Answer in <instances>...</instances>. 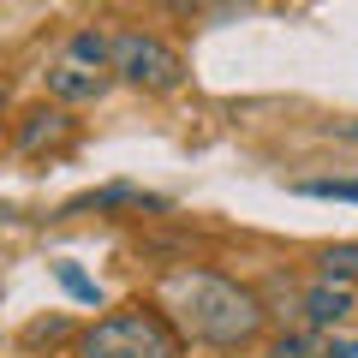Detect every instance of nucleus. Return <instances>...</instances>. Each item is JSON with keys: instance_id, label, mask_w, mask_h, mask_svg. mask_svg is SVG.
Here are the masks:
<instances>
[{"instance_id": "10", "label": "nucleus", "mask_w": 358, "mask_h": 358, "mask_svg": "<svg viewBox=\"0 0 358 358\" xmlns=\"http://www.w3.org/2000/svg\"><path fill=\"white\" fill-rule=\"evenodd\" d=\"M299 197H329V203H358V179H299Z\"/></svg>"}, {"instance_id": "3", "label": "nucleus", "mask_w": 358, "mask_h": 358, "mask_svg": "<svg viewBox=\"0 0 358 358\" xmlns=\"http://www.w3.org/2000/svg\"><path fill=\"white\" fill-rule=\"evenodd\" d=\"M114 78L131 90H150V96H167L192 78V66L173 42L150 36V30H114Z\"/></svg>"}, {"instance_id": "6", "label": "nucleus", "mask_w": 358, "mask_h": 358, "mask_svg": "<svg viewBox=\"0 0 358 358\" xmlns=\"http://www.w3.org/2000/svg\"><path fill=\"white\" fill-rule=\"evenodd\" d=\"M299 310H305V322H310V329H341V322L352 317V287L317 281V287H305V299H299Z\"/></svg>"}, {"instance_id": "13", "label": "nucleus", "mask_w": 358, "mask_h": 358, "mask_svg": "<svg viewBox=\"0 0 358 358\" xmlns=\"http://www.w3.org/2000/svg\"><path fill=\"white\" fill-rule=\"evenodd\" d=\"M322 358H358V334H329L322 341Z\"/></svg>"}, {"instance_id": "8", "label": "nucleus", "mask_w": 358, "mask_h": 358, "mask_svg": "<svg viewBox=\"0 0 358 358\" xmlns=\"http://www.w3.org/2000/svg\"><path fill=\"white\" fill-rule=\"evenodd\" d=\"M66 60H84V66H102V72H114V30H78L72 48H66Z\"/></svg>"}, {"instance_id": "9", "label": "nucleus", "mask_w": 358, "mask_h": 358, "mask_svg": "<svg viewBox=\"0 0 358 358\" xmlns=\"http://www.w3.org/2000/svg\"><path fill=\"white\" fill-rule=\"evenodd\" d=\"M317 281H334V287H352L358 281V239L329 245V251L317 257Z\"/></svg>"}, {"instance_id": "1", "label": "nucleus", "mask_w": 358, "mask_h": 358, "mask_svg": "<svg viewBox=\"0 0 358 358\" xmlns=\"http://www.w3.org/2000/svg\"><path fill=\"white\" fill-rule=\"evenodd\" d=\"M167 305H173L179 334H192L203 346H221V352H239V346H251L263 334V299L251 287L215 275V268L167 275Z\"/></svg>"}, {"instance_id": "4", "label": "nucleus", "mask_w": 358, "mask_h": 358, "mask_svg": "<svg viewBox=\"0 0 358 358\" xmlns=\"http://www.w3.org/2000/svg\"><path fill=\"white\" fill-rule=\"evenodd\" d=\"M48 96L60 108H84V102H102L108 90H114V72H102V66H84V60H60L48 66Z\"/></svg>"}, {"instance_id": "2", "label": "nucleus", "mask_w": 358, "mask_h": 358, "mask_svg": "<svg viewBox=\"0 0 358 358\" xmlns=\"http://www.w3.org/2000/svg\"><path fill=\"white\" fill-rule=\"evenodd\" d=\"M84 358H179V334L155 310H114L78 346Z\"/></svg>"}, {"instance_id": "14", "label": "nucleus", "mask_w": 358, "mask_h": 358, "mask_svg": "<svg viewBox=\"0 0 358 358\" xmlns=\"http://www.w3.org/2000/svg\"><path fill=\"white\" fill-rule=\"evenodd\" d=\"M341 138H346V143H358V126H341Z\"/></svg>"}, {"instance_id": "11", "label": "nucleus", "mask_w": 358, "mask_h": 358, "mask_svg": "<svg viewBox=\"0 0 358 358\" xmlns=\"http://www.w3.org/2000/svg\"><path fill=\"white\" fill-rule=\"evenodd\" d=\"M54 275H60V287H66L72 299H84V305H102V287L90 281V275H84L78 263H54Z\"/></svg>"}, {"instance_id": "12", "label": "nucleus", "mask_w": 358, "mask_h": 358, "mask_svg": "<svg viewBox=\"0 0 358 358\" xmlns=\"http://www.w3.org/2000/svg\"><path fill=\"white\" fill-rule=\"evenodd\" d=\"M310 352H317V346H310L305 334H281V341L268 346V358H310ZM317 358H322V352H317Z\"/></svg>"}, {"instance_id": "5", "label": "nucleus", "mask_w": 358, "mask_h": 358, "mask_svg": "<svg viewBox=\"0 0 358 358\" xmlns=\"http://www.w3.org/2000/svg\"><path fill=\"white\" fill-rule=\"evenodd\" d=\"M66 138H72V114L54 102V108H36V114L18 120L13 150H18V155H36V150H48V143H66Z\"/></svg>"}, {"instance_id": "7", "label": "nucleus", "mask_w": 358, "mask_h": 358, "mask_svg": "<svg viewBox=\"0 0 358 358\" xmlns=\"http://www.w3.org/2000/svg\"><path fill=\"white\" fill-rule=\"evenodd\" d=\"M108 215V209H167L162 197H150V192H138V185H102V192H84V197H72V203L60 209V215Z\"/></svg>"}]
</instances>
